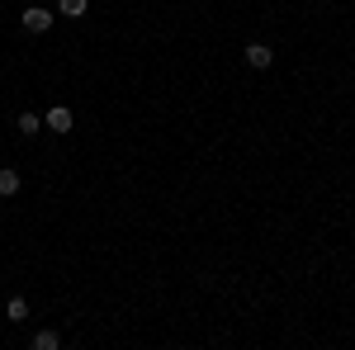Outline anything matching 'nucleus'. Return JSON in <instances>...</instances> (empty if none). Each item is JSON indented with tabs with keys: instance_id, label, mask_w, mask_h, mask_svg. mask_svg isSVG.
Segmentation results:
<instances>
[{
	"instance_id": "f257e3e1",
	"label": "nucleus",
	"mask_w": 355,
	"mask_h": 350,
	"mask_svg": "<svg viewBox=\"0 0 355 350\" xmlns=\"http://www.w3.org/2000/svg\"><path fill=\"white\" fill-rule=\"evenodd\" d=\"M19 24H24L28 33H48V28H53V10H48V5H38V0H33V5H28L24 15H19Z\"/></svg>"
},
{
	"instance_id": "f03ea898",
	"label": "nucleus",
	"mask_w": 355,
	"mask_h": 350,
	"mask_svg": "<svg viewBox=\"0 0 355 350\" xmlns=\"http://www.w3.org/2000/svg\"><path fill=\"white\" fill-rule=\"evenodd\" d=\"M71 123H76V119H71V109H67V105H53V109H48V119H43V128H53V133H71Z\"/></svg>"
},
{
	"instance_id": "7ed1b4c3",
	"label": "nucleus",
	"mask_w": 355,
	"mask_h": 350,
	"mask_svg": "<svg viewBox=\"0 0 355 350\" xmlns=\"http://www.w3.org/2000/svg\"><path fill=\"white\" fill-rule=\"evenodd\" d=\"M275 62V53L266 48V43H246V67H256V71H266Z\"/></svg>"
},
{
	"instance_id": "20e7f679",
	"label": "nucleus",
	"mask_w": 355,
	"mask_h": 350,
	"mask_svg": "<svg viewBox=\"0 0 355 350\" xmlns=\"http://www.w3.org/2000/svg\"><path fill=\"white\" fill-rule=\"evenodd\" d=\"M15 194H19V170L0 166V199H15Z\"/></svg>"
},
{
	"instance_id": "39448f33",
	"label": "nucleus",
	"mask_w": 355,
	"mask_h": 350,
	"mask_svg": "<svg viewBox=\"0 0 355 350\" xmlns=\"http://www.w3.org/2000/svg\"><path fill=\"white\" fill-rule=\"evenodd\" d=\"M5 317H10V322H24V317H28V303H24V298H10V303H5Z\"/></svg>"
},
{
	"instance_id": "423d86ee",
	"label": "nucleus",
	"mask_w": 355,
	"mask_h": 350,
	"mask_svg": "<svg viewBox=\"0 0 355 350\" xmlns=\"http://www.w3.org/2000/svg\"><path fill=\"white\" fill-rule=\"evenodd\" d=\"M57 10H62V15H71V19H81L85 10H90V0H57Z\"/></svg>"
},
{
	"instance_id": "0eeeda50",
	"label": "nucleus",
	"mask_w": 355,
	"mask_h": 350,
	"mask_svg": "<svg viewBox=\"0 0 355 350\" xmlns=\"http://www.w3.org/2000/svg\"><path fill=\"white\" fill-rule=\"evenodd\" d=\"M15 128H19L24 137H33L38 128H43V119H38V114H19V123H15Z\"/></svg>"
},
{
	"instance_id": "6e6552de",
	"label": "nucleus",
	"mask_w": 355,
	"mask_h": 350,
	"mask_svg": "<svg viewBox=\"0 0 355 350\" xmlns=\"http://www.w3.org/2000/svg\"><path fill=\"white\" fill-rule=\"evenodd\" d=\"M57 346H62L57 331H38V336H33V350H57Z\"/></svg>"
},
{
	"instance_id": "1a4fd4ad",
	"label": "nucleus",
	"mask_w": 355,
	"mask_h": 350,
	"mask_svg": "<svg viewBox=\"0 0 355 350\" xmlns=\"http://www.w3.org/2000/svg\"><path fill=\"white\" fill-rule=\"evenodd\" d=\"M38 5H43V0H38Z\"/></svg>"
}]
</instances>
